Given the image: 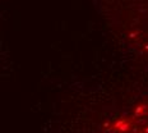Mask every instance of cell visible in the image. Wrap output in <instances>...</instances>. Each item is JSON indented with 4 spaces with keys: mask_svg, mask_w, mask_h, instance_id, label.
Segmentation results:
<instances>
[{
    "mask_svg": "<svg viewBox=\"0 0 148 133\" xmlns=\"http://www.w3.org/2000/svg\"><path fill=\"white\" fill-rule=\"evenodd\" d=\"M101 133H148V99L138 101L126 113L107 122Z\"/></svg>",
    "mask_w": 148,
    "mask_h": 133,
    "instance_id": "cell-1",
    "label": "cell"
}]
</instances>
